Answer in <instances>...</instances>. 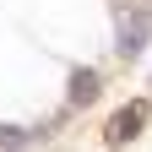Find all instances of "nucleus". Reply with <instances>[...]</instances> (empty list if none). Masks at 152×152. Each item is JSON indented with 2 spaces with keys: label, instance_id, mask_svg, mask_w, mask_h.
Returning a JSON list of instances; mask_svg holds the SVG:
<instances>
[{
  "label": "nucleus",
  "instance_id": "nucleus-1",
  "mask_svg": "<svg viewBox=\"0 0 152 152\" xmlns=\"http://www.w3.org/2000/svg\"><path fill=\"white\" fill-rule=\"evenodd\" d=\"M141 125H147V103H125V109H114V120H109V147H125L130 136H141Z\"/></svg>",
  "mask_w": 152,
  "mask_h": 152
},
{
  "label": "nucleus",
  "instance_id": "nucleus-2",
  "mask_svg": "<svg viewBox=\"0 0 152 152\" xmlns=\"http://www.w3.org/2000/svg\"><path fill=\"white\" fill-rule=\"evenodd\" d=\"M92 98H98V76H92V71H76V76H71V98H65V103H71V109H87Z\"/></svg>",
  "mask_w": 152,
  "mask_h": 152
},
{
  "label": "nucleus",
  "instance_id": "nucleus-3",
  "mask_svg": "<svg viewBox=\"0 0 152 152\" xmlns=\"http://www.w3.org/2000/svg\"><path fill=\"white\" fill-rule=\"evenodd\" d=\"M147 49V16H125V33H120V54H136Z\"/></svg>",
  "mask_w": 152,
  "mask_h": 152
}]
</instances>
